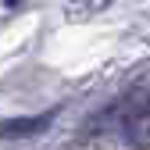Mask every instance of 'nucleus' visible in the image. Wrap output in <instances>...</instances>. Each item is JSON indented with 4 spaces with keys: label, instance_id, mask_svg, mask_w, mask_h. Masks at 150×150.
Masks as SVG:
<instances>
[{
    "label": "nucleus",
    "instance_id": "nucleus-2",
    "mask_svg": "<svg viewBox=\"0 0 150 150\" xmlns=\"http://www.w3.org/2000/svg\"><path fill=\"white\" fill-rule=\"evenodd\" d=\"M50 122H54V111H47V115H36V118H11V122H0V139H25V136H40Z\"/></svg>",
    "mask_w": 150,
    "mask_h": 150
},
{
    "label": "nucleus",
    "instance_id": "nucleus-4",
    "mask_svg": "<svg viewBox=\"0 0 150 150\" xmlns=\"http://www.w3.org/2000/svg\"><path fill=\"white\" fill-rule=\"evenodd\" d=\"M4 4H7V7H18V4H22V0H4Z\"/></svg>",
    "mask_w": 150,
    "mask_h": 150
},
{
    "label": "nucleus",
    "instance_id": "nucleus-3",
    "mask_svg": "<svg viewBox=\"0 0 150 150\" xmlns=\"http://www.w3.org/2000/svg\"><path fill=\"white\" fill-rule=\"evenodd\" d=\"M115 0H71V7H68V14L71 18H89V14H100V11H107Z\"/></svg>",
    "mask_w": 150,
    "mask_h": 150
},
{
    "label": "nucleus",
    "instance_id": "nucleus-1",
    "mask_svg": "<svg viewBox=\"0 0 150 150\" xmlns=\"http://www.w3.org/2000/svg\"><path fill=\"white\" fill-rule=\"evenodd\" d=\"M93 132H107L115 129L122 132L132 146L150 150V97H125L118 104H111L104 115H97L89 122Z\"/></svg>",
    "mask_w": 150,
    "mask_h": 150
}]
</instances>
